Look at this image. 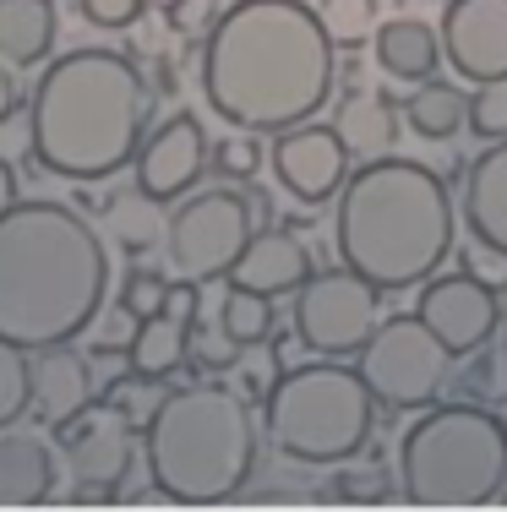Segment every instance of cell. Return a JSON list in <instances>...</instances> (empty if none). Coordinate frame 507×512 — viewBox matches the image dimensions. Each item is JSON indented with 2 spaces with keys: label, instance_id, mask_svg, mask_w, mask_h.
<instances>
[{
  "label": "cell",
  "instance_id": "74e56055",
  "mask_svg": "<svg viewBox=\"0 0 507 512\" xmlns=\"http://www.w3.org/2000/svg\"><path fill=\"white\" fill-rule=\"evenodd\" d=\"M148 6H153V11H169V6H175V0H148Z\"/></svg>",
  "mask_w": 507,
  "mask_h": 512
},
{
  "label": "cell",
  "instance_id": "f1b7e54d",
  "mask_svg": "<svg viewBox=\"0 0 507 512\" xmlns=\"http://www.w3.org/2000/svg\"><path fill=\"white\" fill-rule=\"evenodd\" d=\"M469 131L486 142L507 137V77L475 82V93H469Z\"/></svg>",
  "mask_w": 507,
  "mask_h": 512
},
{
  "label": "cell",
  "instance_id": "2e32d148",
  "mask_svg": "<svg viewBox=\"0 0 507 512\" xmlns=\"http://www.w3.org/2000/svg\"><path fill=\"white\" fill-rule=\"evenodd\" d=\"M311 273H317V267H311V251L300 235H289V229H257V235L246 240V251H240V262L229 267L224 284L284 300V295H295Z\"/></svg>",
  "mask_w": 507,
  "mask_h": 512
},
{
  "label": "cell",
  "instance_id": "e575fe53",
  "mask_svg": "<svg viewBox=\"0 0 507 512\" xmlns=\"http://www.w3.org/2000/svg\"><path fill=\"white\" fill-rule=\"evenodd\" d=\"M17 99H22L17 71H11V60H0V126H6L11 115H17Z\"/></svg>",
  "mask_w": 507,
  "mask_h": 512
},
{
  "label": "cell",
  "instance_id": "ac0fdd59",
  "mask_svg": "<svg viewBox=\"0 0 507 512\" xmlns=\"http://www.w3.org/2000/svg\"><path fill=\"white\" fill-rule=\"evenodd\" d=\"M464 224L475 246H491L507 256V137H497L486 153H475L464 180Z\"/></svg>",
  "mask_w": 507,
  "mask_h": 512
},
{
  "label": "cell",
  "instance_id": "d590c367",
  "mask_svg": "<svg viewBox=\"0 0 507 512\" xmlns=\"http://www.w3.org/2000/svg\"><path fill=\"white\" fill-rule=\"evenodd\" d=\"M22 197H17V175H11V164L0 158V213H11Z\"/></svg>",
  "mask_w": 507,
  "mask_h": 512
},
{
  "label": "cell",
  "instance_id": "83f0119b",
  "mask_svg": "<svg viewBox=\"0 0 507 512\" xmlns=\"http://www.w3.org/2000/svg\"><path fill=\"white\" fill-rule=\"evenodd\" d=\"M33 409V349L0 338V425H17Z\"/></svg>",
  "mask_w": 507,
  "mask_h": 512
},
{
  "label": "cell",
  "instance_id": "9a60e30c",
  "mask_svg": "<svg viewBox=\"0 0 507 512\" xmlns=\"http://www.w3.org/2000/svg\"><path fill=\"white\" fill-rule=\"evenodd\" d=\"M208 158H213V148H208L202 120L191 115V109H175L153 137H142L137 186L148 191V197H159V202H175V197H186V191H197Z\"/></svg>",
  "mask_w": 507,
  "mask_h": 512
},
{
  "label": "cell",
  "instance_id": "ba28073f",
  "mask_svg": "<svg viewBox=\"0 0 507 512\" xmlns=\"http://www.w3.org/2000/svg\"><path fill=\"white\" fill-rule=\"evenodd\" d=\"M453 349L420 322V311H398L382 316L377 333L366 338V349L355 355V371L366 376L371 398L388 409H420L442 393L453 371Z\"/></svg>",
  "mask_w": 507,
  "mask_h": 512
},
{
  "label": "cell",
  "instance_id": "d4e9b609",
  "mask_svg": "<svg viewBox=\"0 0 507 512\" xmlns=\"http://www.w3.org/2000/svg\"><path fill=\"white\" fill-rule=\"evenodd\" d=\"M404 120H409V131H415V137L448 142L453 131L469 126V93L453 88V82L426 77V82H415V93L404 99Z\"/></svg>",
  "mask_w": 507,
  "mask_h": 512
},
{
  "label": "cell",
  "instance_id": "d6986e66",
  "mask_svg": "<svg viewBox=\"0 0 507 512\" xmlns=\"http://www.w3.org/2000/svg\"><path fill=\"white\" fill-rule=\"evenodd\" d=\"M191 316L180 311H153L137 322V338H131L126 349V371L131 376H148V382H169V376L180 371V365L191 360Z\"/></svg>",
  "mask_w": 507,
  "mask_h": 512
},
{
  "label": "cell",
  "instance_id": "836d02e7",
  "mask_svg": "<svg viewBox=\"0 0 507 512\" xmlns=\"http://www.w3.org/2000/svg\"><path fill=\"white\" fill-rule=\"evenodd\" d=\"M251 137H257V131H240V137H229L224 148L213 153V164H219L229 180H251V175L262 169V148H257Z\"/></svg>",
  "mask_w": 507,
  "mask_h": 512
},
{
  "label": "cell",
  "instance_id": "4fadbf2b",
  "mask_svg": "<svg viewBox=\"0 0 507 512\" xmlns=\"http://www.w3.org/2000/svg\"><path fill=\"white\" fill-rule=\"evenodd\" d=\"M349 142L338 137V126H317V120H300L289 131H273V148H268V164H273V180L289 191L295 202L317 207V202H333L349 180Z\"/></svg>",
  "mask_w": 507,
  "mask_h": 512
},
{
  "label": "cell",
  "instance_id": "5bb4252c",
  "mask_svg": "<svg viewBox=\"0 0 507 512\" xmlns=\"http://www.w3.org/2000/svg\"><path fill=\"white\" fill-rule=\"evenodd\" d=\"M442 55L469 88L507 77V0H448Z\"/></svg>",
  "mask_w": 507,
  "mask_h": 512
},
{
  "label": "cell",
  "instance_id": "d6a6232c",
  "mask_svg": "<svg viewBox=\"0 0 507 512\" xmlns=\"http://www.w3.org/2000/svg\"><path fill=\"white\" fill-rule=\"evenodd\" d=\"M82 17L93 22V28H110V33H126L137 28V17L148 11V0H77Z\"/></svg>",
  "mask_w": 507,
  "mask_h": 512
},
{
  "label": "cell",
  "instance_id": "7c38bea8",
  "mask_svg": "<svg viewBox=\"0 0 507 512\" xmlns=\"http://www.w3.org/2000/svg\"><path fill=\"white\" fill-rule=\"evenodd\" d=\"M420 322L453 349V355H475L491 344V333L502 327V300L491 289V278H480L475 267H458V273H431L420 284Z\"/></svg>",
  "mask_w": 507,
  "mask_h": 512
},
{
  "label": "cell",
  "instance_id": "9c48e42d",
  "mask_svg": "<svg viewBox=\"0 0 507 512\" xmlns=\"http://www.w3.org/2000/svg\"><path fill=\"white\" fill-rule=\"evenodd\" d=\"M251 235H257V213L240 191L213 186V191H197V197L186 191V202L175 207L164 235L169 278H191V284L229 278V267L240 262Z\"/></svg>",
  "mask_w": 507,
  "mask_h": 512
},
{
  "label": "cell",
  "instance_id": "4316f807",
  "mask_svg": "<svg viewBox=\"0 0 507 512\" xmlns=\"http://www.w3.org/2000/svg\"><path fill=\"white\" fill-rule=\"evenodd\" d=\"M317 17L338 50H360L377 39V0H317Z\"/></svg>",
  "mask_w": 507,
  "mask_h": 512
},
{
  "label": "cell",
  "instance_id": "e0dca14e",
  "mask_svg": "<svg viewBox=\"0 0 507 512\" xmlns=\"http://www.w3.org/2000/svg\"><path fill=\"white\" fill-rule=\"evenodd\" d=\"M93 404V371L88 360L77 355L71 344H50V349H33V414L44 425L71 420Z\"/></svg>",
  "mask_w": 507,
  "mask_h": 512
},
{
  "label": "cell",
  "instance_id": "8d00e7d4",
  "mask_svg": "<svg viewBox=\"0 0 507 512\" xmlns=\"http://www.w3.org/2000/svg\"><path fill=\"white\" fill-rule=\"evenodd\" d=\"M344 496H371V502H377V496H382V480H371V474H349V480H344Z\"/></svg>",
  "mask_w": 507,
  "mask_h": 512
},
{
  "label": "cell",
  "instance_id": "603a6c76",
  "mask_svg": "<svg viewBox=\"0 0 507 512\" xmlns=\"http://www.w3.org/2000/svg\"><path fill=\"white\" fill-rule=\"evenodd\" d=\"M338 137L349 142V153L355 158H388L393 142H398V115L393 104L382 99V93H349L344 104H338Z\"/></svg>",
  "mask_w": 507,
  "mask_h": 512
},
{
  "label": "cell",
  "instance_id": "44dd1931",
  "mask_svg": "<svg viewBox=\"0 0 507 512\" xmlns=\"http://www.w3.org/2000/svg\"><path fill=\"white\" fill-rule=\"evenodd\" d=\"M377 60L398 82H426L448 60L442 55V28H431L420 17H388L377 28Z\"/></svg>",
  "mask_w": 507,
  "mask_h": 512
},
{
  "label": "cell",
  "instance_id": "30bf717a",
  "mask_svg": "<svg viewBox=\"0 0 507 512\" xmlns=\"http://www.w3.org/2000/svg\"><path fill=\"white\" fill-rule=\"evenodd\" d=\"M377 300L382 289L371 278H360L355 267H328V273H311L295 289V338L311 355H360L366 338L377 333Z\"/></svg>",
  "mask_w": 507,
  "mask_h": 512
},
{
  "label": "cell",
  "instance_id": "3957f363",
  "mask_svg": "<svg viewBox=\"0 0 507 512\" xmlns=\"http://www.w3.org/2000/svg\"><path fill=\"white\" fill-rule=\"evenodd\" d=\"M148 82L115 50H66L44 66L28 104V142L60 180H110L137 164Z\"/></svg>",
  "mask_w": 507,
  "mask_h": 512
},
{
  "label": "cell",
  "instance_id": "484cf974",
  "mask_svg": "<svg viewBox=\"0 0 507 512\" xmlns=\"http://www.w3.org/2000/svg\"><path fill=\"white\" fill-rule=\"evenodd\" d=\"M219 333L229 338L235 349H257L273 338V300L257 295V289H224L219 300Z\"/></svg>",
  "mask_w": 507,
  "mask_h": 512
},
{
  "label": "cell",
  "instance_id": "4dcf8cb0",
  "mask_svg": "<svg viewBox=\"0 0 507 512\" xmlns=\"http://www.w3.org/2000/svg\"><path fill=\"white\" fill-rule=\"evenodd\" d=\"M164 300H169V278L164 273H148V267H131L126 284H120V306H131L137 316L164 311Z\"/></svg>",
  "mask_w": 507,
  "mask_h": 512
},
{
  "label": "cell",
  "instance_id": "f546056e",
  "mask_svg": "<svg viewBox=\"0 0 507 512\" xmlns=\"http://www.w3.org/2000/svg\"><path fill=\"white\" fill-rule=\"evenodd\" d=\"M137 322H142V316L131 306H120V300H115V306H99V316H93V327H88L93 349H104V355H110V349H115V355H126L131 338H137Z\"/></svg>",
  "mask_w": 507,
  "mask_h": 512
},
{
  "label": "cell",
  "instance_id": "1f68e13d",
  "mask_svg": "<svg viewBox=\"0 0 507 512\" xmlns=\"http://www.w3.org/2000/svg\"><path fill=\"white\" fill-rule=\"evenodd\" d=\"M164 17H169V28H175L180 39H197L202 44L213 33V22H219V6H213V0H175Z\"/></svg>",
  "mask_w": 507,
  "mask_h": 512
},
{
  "label": "cell",
  "instance_id": "5b68a950",
  "mask_svg": "<svg viewBox=\"0 0 507 512\" xmlns=\"http://www.w3.org/2000/svg\"><path fill=\"white\" fill-rule=\"evenodd\" d=\"M142 463L153 491L169 502H229L257 469V420L246 393L219 382L164 393V404L142 425Z\"/></svg>",
  "mask_w": 507,
  "mask_h": 512
},
{
  "label": "cell",
  "instance_id": "ffe728a7",
  "mask_svg": "<svg viewBox=\"0 0 507 512\" xmlns=\"http://www.w3.org/2000/svg\"><path fill=\"white\" fill-rule=\"evenodd\" d=\"M50 485H55L50 447L28 431L0 425V507H33L50 496Z\"/></svg>",
  "mask_w": 507,
  "mask_h": 512
},
{
  "label": "cell",
  "instance_id": "6da1fadb",
  "mask_svg": "<svg viewBox=\"0 0 507 512\" xmlns=\"http://www.w3.org/2000/svg\"><path fill=\"white\" fill-rule=\"evenodd\" d=\"M333 50L306 0H235L202 39V99L235 131H289L333 99Z\"/></svg>",
  "mask_w": 507,
  "mask_h": 512
},
{
  "label": "cell",
  "instance_id": "cb8c5ba5",
  "mask_svg": "<svg viewBox=\"0 0 507 512\" xmlns=\"http://www.w3.org/2000/svg\"><path fill=\"white\" fill-rule=\"evenodd\" d=\"M104 224H110V240L120 251L142 256V251H159L164 235H169V218H164V202L148 197V191H120V197L104 202Z\"/></svg>",
  "mask_w": 507,
  "mask_h": 512
},
{
  "label": "cell",
  "instance_id": "8fae6325",
  "mask_svg": "<svg viewBox=\"0 0 507 512\" xmlns=\"http://www.w3.org/2000/svg\"><path fill=\"white\" fill-rule=\"evenodd\" d=\"M142 425L131 420L120 404H88L82 414L55 425V447L66 458L71 480L82 491H115L120 480L131 474V458H137V442H142Z\"/></svg>",
  "mask_w": 507,
  "mask_h": 512
},
{
  "label": "cell",
  "instance_id": "7402d4cb",
  "mask_svg": "<svg viewBox=\"0 0 507 512\" xmlns=\"http://www.w3.org/2000/svg\"><path fill=\"white\" fill-rule=\"evenodd\" d=\"M55 44V0H0V60L39 66Z\"/></svg>",
  "mask_w": 507,
  "mask_h": 512
},
{
  "label": "cell",
  "instance_id": "7a4b0ae2",
  "mask_svg": "<svg viewBox=\"0 0 507 512\" xmlns=\"http://www.w3.org/2000/svg\"><path fill=\"white\" fill-rule=\"evenodd\" d=\"M110 284L104 240L60 202L0 213V338L22 349L71 344L93 327Z\"/></svg>",
  "mask_w": 507,
  "mask_h": 512
},
{
  "label": "cell",
  "instance_id": "8992f818",
  "mask_svg": "<svg viewBox=\"0 0 507 512\" xmlns=\"http://www.w3.org/2000/svg\"><path fill=\"white\" fill-rule=\"evenodd\" d=\"M398 480L420 507H480L507 491V425L480 404L420 414L398 447Z\"/></svg>",
  "mask_w": 507,
  "mask_h": 512
},
{
  "label": "cell",
  "instance_id": "277c9868",
  "mask_svg": "<svg viewBox=\"0 0 507 512\" xmlns=\"http://www.w3.org/2000/svg\"><path fill=\"white\" fill-rule=\"evenodd\" d=\"M338 262L388 295L420 289L453 251V197L415 158H366L333 207Z\"/></svg>",
  "mask_w": 507,
  "mask_h": 512
},
{
  "label": "cell",
  "instance_id": "52a82bcc",
  "mask_svg": "<svg viewBox=\"0 0 507 512\" xmlns=\"http://www.w3.org/2000/svg\"><path fill=\"white\" fill-rule=\"evenodd\" d=\"M371 414L377 398L366 376L355 365H338L333 355L289 365L262 404L273 447L295 463H349L371 442Z\"/></svg>",
  "mask_w": 507,
  "mask_h": 512
}]
</instances>
